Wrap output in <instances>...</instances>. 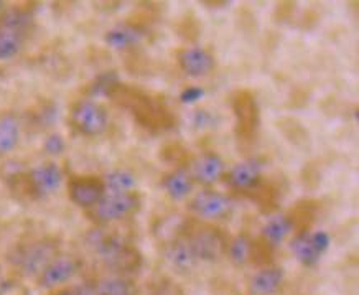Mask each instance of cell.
Wrapping results in <instances>:
<instances>
[{"instance_id": "obj_6", "label": "cell", "mask_w": 359, "mask_h": 295, "mask_svg": "<svg viewBox=\"0 0 359 295\" xmlns=\"http://www.w3.org/2000/svg\"><path fill=\"white\" fill-rule=\"evenodd\" d=\"M190 211L196 218L205 221H215L223 220L233 209V202L228 195L216 192V190L206 188L198 192L195 197L191 198L190 204H188Z\"/></svg>"}, {"instance_id": "obj_28", "label": "cell", "mask_w": 359, "mask_h": 295, "mask_svg": "<svg viewBox=\"0 0 359 295\" xmlns=\"http://www.w3.org/2000/svg\"><path fill=\"white\" fill-rule=\"evenodd\" d=\"M73 290H74V295H97L94 285H79V287Z\"/></svg>"}, {"instance_id": "obj_22", "label": "cell", "mask_w": 359, "mask_h": 295, "mask_svg": "<svg viewBox=\"0 0 359 295\" xmlns=\"http://www.w3.org/2000/svg\"><path fill=\"white\" fill-rule=\"evenodd\" d=\"M106 193H130L137 187V178L130 170L116 169L102 178Z\"/></svg>"}, {"instance_id": "obj_1", "label": "cell", "mask_w": 359, "mask_h": 295, "mask_svg": "<svg viewBox=\"0 0 359 295\" xmlns=\"http://www.w3.org/2000/svg\"><path fill=\"white\" fill-rule=\"evenodd\" d=\"M58 256V244L53 240H36L18 246L12 254V264L25 277H39L43 269Z\"/></svg>"}, {"instance_id": "obj_25", "label": "cell", "mask_w": 359, "mask_h": 295, "mask_svg": "<svg viewBox=\"0 0 359 295\" xmlns=\"http://www.w3.org/2000/svg\"><path fill=\"white\" fill-rule=\"evenodd\" d=\"M154 295H185L183 289L172 279H163L162 282L157 284L154 290Z\"/></svg>"}, {"instance_id": "obj_23", "label": "cell", "mask_w": 359, "mask_h": 295, "mask_svg": "<svg viewBox=\"0 0 359 295\" xmlns=\"http://www.w3.org/2000/svg\"><path fill=\"white\" fill-rule=\"evenodd\" d=\"M226 251H228L229 261L234 266H245L252 256L254 242L250 241L248 235H238L226 246Z\"/></svg>"}, {"instance_id": "obj_29", "label": "cell", "mask_w": 359, "mask_h": 295, "mask_svg": "<svg viewBox=\"0 0 359 295\" xmlns=\"http://www.w3.org/2000/svg\"><path fill=\"white\" fill-rule=\"evenodd\" d=\"M56 295H74V290L73 289H65V290H60Z\"/></svg>"}, {"instance_id": "obj_27", "label": "cell", "mask_w": 359, "mask_h": 295, "mask_svg": "<svg viewBox=\"0 0 359 295\" xmlns=\"http://www.w3.org/2000/svg\"><path fill=\"white\" fill-rule=\"evenodd\" d=\"M205 96V91L198 86H188L183 89L182 94H180V99H182L183 104H195L200 101V99Z\"/></svg>"}, {"instance_id": "obj_15", "label": "cell", "mask_w": 359, "mask_h": 295, "mask_svg": "<svg viewBox=\"0 0 359 295\" xmlns=\"http://www.w3.org/2000/svg\"><path fill=\"white\" fill-rule=\"evenodd\" d=\"M163 256L167 263L180 273H188V270L195 269V266L200 263L187 237H178V240L168 242L165 246Z\"/></svg>"}, {"instance_id": "obj_11", "label": "cell", "mask_w": 359, "mask_h": 295, "mask_svg": "<svg viewBox=\"0 0 359 295\" xmlns=\"http://www.w3.org/2000/svg\"><path fill=\"white\" fill-rule=\"evenodd\" d=\"M106 195L104 182L96 177H74L68 182V197L79 208H94Z\"/></svg>"}, {"instance_id": "obj_14", "label": "cell", "mask_w": 359, "mask_h": 295, "mask_svg": "<svg viewBox=\"0 0 359 295\" xmlns=\"http://www.w3.org/2000/svg\"><path fill=\"white\" fill-rule=\"evenodd\" d=\"M78 273V263L71 256H56L46 266L39 277V285L43 289H56L60 285L69 282Z\"/></svg>"}, {"instance_id": "obj_3", "label": "cell", "mask_w": 359, "mask_h": 295, "mask_svg": "<svg viewBox=\"0 0 359 295\" xmlns=\"http://www.w3.org/2000/svg\"><path fill=\"white\" fill-rule=\"evenodd\" d=\"M91 246L97 258L109 269L132 270L139 266V256L132 247L116 236H94Z\"/></svg>"}, {"instance_id": "obj_8", "label": "cell", "mask_w": 359, "mask_h": 295, "mask_svg": "<svg viewBox=\"0 0 359 295\" xmlns=\"http://www.w3.org/2000/svg\"><path fill=\"white\" fill-rule=\"evenodd\" d=\"M193 251H195L198 261H218L226 251V242L218 231L210 226L196 228L190 236L187 237Z\"/></svg>"}, {"instance_id": "obj_13", "label": "cell", "mask_w": 359, "mask_h": 295, "mask_svg": "<svg viewBox=\"0 0 359 295\" xmlns=\"http://www.w3.org/2000/svg\"><path fill=\"white\" fill-rule=\"evenodd\" d=\"M178 65L190 78H203L215 70L216 60L211 51L203 46H187L178 53Z\"/></svg>"}, {"instance_id": "obj_26", "label": "cell", "mask_w": 359, "mask_h": 295, "mask_svg": "<svg viewBox=\"0 0 359 295\" xmlns=\"http://www.w3.org/2000/svg\"><path fill=\"white\" fill-rule=\"evenodd\" d=\"M65 139L60 134H51L45 140V150L51 155H60L65 150Z\"/></svg>"}, {"instance_id": "obj_17", "label": "cell", "mask_w": 359, "mask_h": 295, "mask_svg": "<svg viewBox=\"0 0 359 295\" xmlns=\"http://www.w3.org/2000/svg\"><path fill=\"white\" fill-rule=\"evenodd\" d=\"M262 165L257 159H244L236 164L228 173V182L233 188L249 190L261 180Z\"/></svg>"}, {"instance_id": "obj_20", "label": "cell", "mask_w": 359, "mask_h": 295, "mask_svg": "<svg viewBox=\"0 0 359 295\" xmlns=\"http://www.w3.org/2000/svg\"><path fill=\"white\" fill-rule=\"evenodd\" d=\"M20 119L13 112H0V155H7L20 140Z\"/></svg>"}, {"instance_id": "obj_18", "label": "cell", "mask_w": 359, "mask_h": 295, "mask_svg": "<svg viewBox=\"0 0 359 295\" xmlns=\"http://www.w3.org/2000/svg\"><path fill=\"white\" fill-rule=\"evenodd\" d=\"M162 187L165 193L168 195L173 202H183L193 193L195 182H193L188 169H175L167 173L162 180Z\"/></svg>"}, {"instance_id": "obj_7", "label": "cell", "mask_w": 359, "mask_h": 295, "mask_svg": "<svg viewBox=\"0 0 359 295\" xmlns=\"http://www.w3.org/2000/svg\"><path fill=\"white\" fill-rule=\"evenodd\" d=\"M140 206V195L130 193H106L96 206L94 216L102 223H112L124 220Z\"/></svg>"}, {"instance_id": "obj_4", "label": "cell", "mask_w": 359, "mask_h": 295, "mask_svg": "<svg viewBox=\"0 0 359 295\" xmlns=\"http://www.w3.org/2000/svg\"><path fill=\"white\" fill-rule=\"evenodd\" d=\"M69 122L81 136L96 137L106 132L109 126V114L102 104L93 99H81L71 107Z\"/></svg>"}, {"instance_id": "obj_24", "label": "cell", "mask_w": 359, "mask_h": 295, "mask_svg": "<svg viewBox=\"0 0 359 295\" xmlns=\"http://www.w3.org/2000/svg\"><path fill=\"white\" fill-rule=\"evenodd\" d=\"M97 295H135L132 285L122 277L102 279L96 285Z\"/></svg>"}, {"instance_id": "obj_9", "label": "cell", "mask_w": 359, "mask_h": 295, "mask_svg": "<svg viewBox=\"0 0 359 295\" xmlns=\"http://www.w3.org/2000/svg\"><path fill=\"white\" fill-rule=\"evenodd\" d=\"M190 172L193 182L211 187V185L218 183L226 173V164L218 154L215 152H205V154L196 155L191 160Z\"/></svg>"}, {"instance_id": "obj_30", "label": "cell", "mask_w": 359, "mask_h": 295, "mask_svg": "<svg viewBox=\"0 0 359 295\" xmlns=\"http://www.w3.org/2000/svg\"><path fill=\"white\" fill-rule=\"evenodd\" d=\"M2 6H4V4H2V2H0V11H2Z\"/></svg>"}, {"instance_id": "obj_16", "label": "cell", "mask_w": 359, "mask_h": 295, "mask_svg": "<svg viewBox=\"0 0 359 295\" xmlns=\"http://www.w3.org/2000/svg\"><path fill=\"white\" fill-rule=\"evenodd\" d=\"M285 273L282 268L269 266L257 270L256 274L250 275L249 279V294L250 295H276L280 290Z\"/></svg>"}, {"instance_id": "obj_2", "label": "cell", "mask_w": 359, "mask_h": 295, "mask_svg": "<svg viewBox=\"0 0 359 295\" xmlns=\"http://www.w3.org/2000/svg\"><path fill=\"white\" fill-rule=\"evenodd\" d=\"M32 17L23 11H8L0 17V61L15 58L25 45Z\"/></svg>"}, {"instance_id": "obj_12", "label": "cell", "mask_w": 359, "mask_h": 295, "mask_svg": "<svg viewBox=\"0 0 359 295\" xmlns=\"http://www.w3.org/2000/svg\"><path fill=\"white\" fill-rule=\"evenodd\" d=\"M233 109L236 116V131L241 137L249 139L254 136L259 124L257 103L248 91H239L233 98Z\"/></svg>"}, {"instance_id": "obj_19", "label": "cell", "mask_w": 359, "mask_h": 295, "mask_svg": "<svg viewBox=\"0 0 359 295\" xmlns=\"http://www.w3.org/2000/svg\"><path fill=\"white\" fill-rule=\"evenodd\" d=\"M295 223L287 215H273L264 223L261 235L264 241L271 246H278L294 232Z\"/></svg>"}, {"instance_id": "obj_21", "label": "cell", "mask_w": 359, "mask_h": 295, "mask_svg": "<svg viewBox=\"0 0 359 295\" xmlns=\"http://www.w3.org/2000/svg\"><path fill=\"white\" fill-rule=\"evenodd\" d=\"M144 33L134 25H117L106 33V44L112 50H126L140 44Z\"/></svg>"}, {"instance_id": "obj_10", "label": "cell", "mask_w": 359, "mask_h": 295, "mask_svg": "<svg viewBox=\"0 0 359 295\" xmlns=\"http://www.w3.org/2000/svg\"><path fill=\"white\" fill-rule=\"evenodd\" d=\"M28 188L36 198H45L53 195L63 183V172L53 162H46L28 173Z\"/></svg>"}, {"instance_id": "obj_5", "label": "cell", "mask_w": 359, "mask_h": 295, "mask_svg": "<svg viewBox=\"0 0 359 295\" xmlns=\"http://www.w3.org/2000/svg\"><path fill=\"white\" fill-rule=\"evenodd\" d=\"M332 237L327 231H302L290 241V251L305 268H313L330 249Z\"/></svg>"}]
</instances>
